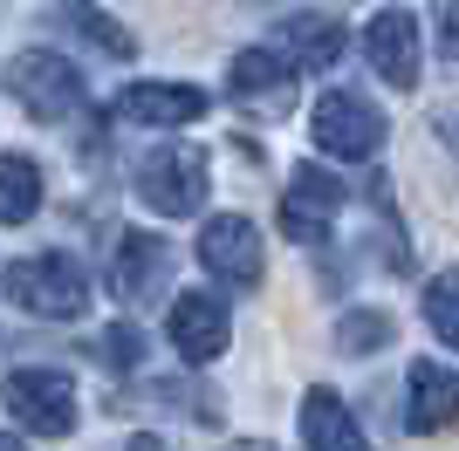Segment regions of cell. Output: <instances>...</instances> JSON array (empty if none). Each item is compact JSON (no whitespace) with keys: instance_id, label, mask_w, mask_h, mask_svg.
<instances>
[{"instance_id":"13","label":"cell","mask_w":459,"mask_h":451,"mask_svg":"<svg viewBox=\"0 0 459 451\" xmlns=\"http://www.w3.org/2000/svg\"><path fill=\"white\" fill-rule=\"evenodd\" d=\"M117 116L172 131V123H192V116H206V89H192V82H131V89L117 96Z\"/></svg>"},{"instance_id":"17","label":"cell","mask_w":459,"mask_h":451,"mask_svg":"<svg viewBox=\"0 0 459 451\" xmlns=\"http://www.w3.org/2000/svg\"><path fill=\"white\" fill-rule=\"evenodd\" d=\"M41 212V165L21 150H0V226H28Z\"/></svg>"},{"instance_id":"7","label":"cell","mask_w":459,"mask_h":451,"mask_svg":"<svg viewBox=\"0 0 459 451\" xmlns=\"http://www.w3.org/2000/svg\"><path fill=\"white\" fill-rule=\"evenodd\" d=\"M336 212H343V178H329L323 165H295L281 185V233L288 240L316 246L336 226Z\"/></svg>"},{"instance_id":"20","label":"cell","mask_w":459,"mask_h":451,"mask_svg":"<svg viewBox=\"0 0 459 451\" xmlns=\"http://www.w3.org/2000/svg\"><path fill=\"white\" fill-rule=\"evenodd\" d=\"M425 321H432V336H446L459 349V267L425 287Z\"/></svg>"},{"instance_id":"14","label":"cell","mask_w":459,"mask_h":451,"mask_svg":"<svg viewBox=\"0 0 459 451\" xmlns=\"http://www.w3.org/2000/svg\"><path fill=\"white\" fill-rule=\"evenodd\" d=\"M446 417H459V370L446 362H411V383H404V424L411 431H439Z\"/></svg>"},{"instance_id":"4","label":"cell","mask_w":459,"mask_h":451,"mask_svg":"<svg viewBox=\"0 0 459 451\" xmlns=\"http://www.w3.org/2000/svg\"><path fill=\"white\" fill-rule=\"evenodd\" d=\"M0 404H7V417H14L21 431H35V438L76 431V383L62 370H14L0 383Z\"/></svg>"},{"instance_id":"11","label":"cell","mask_w":459,"mask_h":451,"mask_svg":"<svg viewBox=\"0 0 459 451\" xmlns=\"http://www.w3.org/2000/svg\"><path fill=\"white\" fill-rule=\"evenodd\" d=\"M172 349L186 362H212V356H227V336H233V321H227V301L220 294H178L172 301Z\"/></svg>"},{"instance_id":"1","label":"cell","mask_w":459,"mask_h":451,"mask_svg":"<svg viewBox=\"0 0 459 451\" xmlns=\"http://www.w3.org/2000/svg\"><path fill=\"white\" fill-rule=\"evenodd\" d=\"M137 199L165 219H186V212L206 206V150L172 137V144H152L137 157Z\"/></svg>"},{"instance_id":"16","label":"cell","mask_w":459,"mask_h":451,"mask_svg":"<svg viewBox=\"0 0 459 451\" xmlns=\"http://www.w3.org/2000/svg\"><path fill=\"white\" fill-rule=\"evenodd\" d=\"M302 445L316 451H336V445H364V431H357V417H350V404L336 390H308L302 396Z\"/></svg>"},{"instance_id":"12","label":"cell","mask_w":459,"mask_h":451,"mask_svg":"<svg viewBox=\"0 0 459 451\" xmlns=\"http://www.w3.org/2000/svg\"><path fill=\"white\" fill-rule=\"evenodd\" d=\"M274 48H281L295 69L323 75V69L343 62V21L336 14H288L281 28H274Z\"/></svg>"},{"instance_id":"6","label":"cell","mask_w":459,"mask_h":451,"mask_svg":"<svg viewBox=\"0 0 459 451\" xmlns=\"http://www.w3.org/2000/svg\"><path fill=\"white\" fill-rule=\"evenodd\" d=\"M199 267H206L212 281L227 287H261V274H268V246H261V233H254V219H240V212H227V219H206V233H199Z\"/></svg>"},{"instance_id":"9","label":"cell","mask_w":459,"mask_h":451,"mask_svg":"<svg viewBox=\"0 0 459 451\" xmlns=\"http://www.w3.org/2000/svg\"><path fill=\"white\" fill-rule=\"evenodd\" d=\"M364 55L391 89H411V82H419V21L404 14V7L370 14L364 21Z\"/></svg>"},{"instance_id":"3","label":"cell","mask_w":459,"mask_h":451,"mask_svg":"<svg viewBox=\"0 0 459 451\" xmlns=\"http://www.w3.org/2000/svg\"><path fill=\"white\" fill-rule=\"evenodd\" d=\"M7 89L35 123H69L82 110V75L56 55V48H21L7 62Z\"/></svg>"},{"instance_id":"21","label":"cell","mask_w":459,"mask_h":451,"mask_svg":"<svg viewBox=\"0 0 459 451\" xmlns=\"http://www.w3.org/2000/svg\"><path fill=\"white\" fill-rule=\"evenodd\" d=\"M439 7V55L459 62V0H432Z\"/></svg>"},{"instance_id":"18","label":"cell","mask_w":459,"mask_h":451,"mask_svg":"<svg viewBox=\"0 0 459 451\" xmlns=\"http://www.w3.org/2000/svg\"><path fill=\"white\" fill-rule=\"evenodd\" d=\"M391 336H398V321L384 315V308L336 315V349H343V356H377V349H391Z\"/></svg>"},{"instance_id":"15","label":"cell","mask_w":459,"mask_h":451,"mask_svg":"<svg viewBox=\"0 0 459 451\" xmlns=\"http://www.w3.org/2000/svg\"><path fill=\"white\" fill-rule=\"evenodd\" d=\"M56 28L62 35H76L82 48H96V55H110V62H131L137 55V41H131V28H117L103 7H90V0H62L56 7Z\"/></svg>"},{"instance_id":"19","label":"cell","mask_w":459,"mask_h":451,"mask_svg":"<svg viewBox=\"0 0 459 451\" xmlns=\"http://www.w3.org/2000/svg\"><path fill=\"white\" fill-rule=\"evenodd\" d=\"M90 356L103 362V370H117V376H131L137 362H144V336H137L131 321H117V328H103V336L90 342Z\"/></svg>"},{"instance_id":"5","label":"cell","mask_w":459,"mask_h":451,"mask_svg":"<svg viewBox=\"0 0 459 451\" xmlns=\"http://www.w3.org/2000/svg\"><path fill=\"white\" fill-rule=\"evenodd\" d=\"M308 123H316V144H323L336 165H364V157L384 150V116L370 110L357 89H329Z\"/></svg>"},{"instance_id":"8","label":"cell","mask_w":459,"mask_h":451,"mask_svg":"<svg viewBox=\"0 0 459 451\" xmlns=\"http://www.w3.org/2000/svg\"><path fill=\"white\" fill-rule=\"evenodd\" d=\"M227 89L240 96V103H254V110L281 116L288 103H295V62H288L281 48H240V55L227 62Z\"/></svg>"},{"instance_id":"10","label":"cell","mask_w":459,"mask_h":451,"mask_svg":"<svg viewBox=\"0 0 459 451\" xmlns=\"http://www.w3.org/2000/svg\"><path fill=\"white\" fill-rule=\"evenodd\" d=\"M172 281V246L158 233H117V253H110V287L124 301H158Z\"/></svg>"},{"instance_id":"22","label":"cell","mask_w":459,"mask_h":451,"mask_svg":"<svg viewBox=\"0 0 459 451\" xmlns=\"http://www.w3.org/2000/svg\"><path fill=\"white\" fill-rule=\"evenodd\" d=\"M432 131H439L446 150H459V103H439V110H432Z\"/></svg>"},{"instance_id":"2","label":"cell","mask_w":459,"mask_h":451,"mask_svg":"<svg viewBox=\"0 0 459 451\" xmlns=\"http://www.w3.org/2000/svg\"><path fill=\"white\" fill-rule=\"evenodd\" d=\"M7 294H14V308H28L41 321H76L90 308V281H82V267L69 253H28V260H14L7 267Z\"/></svg>"}]
</instances>
